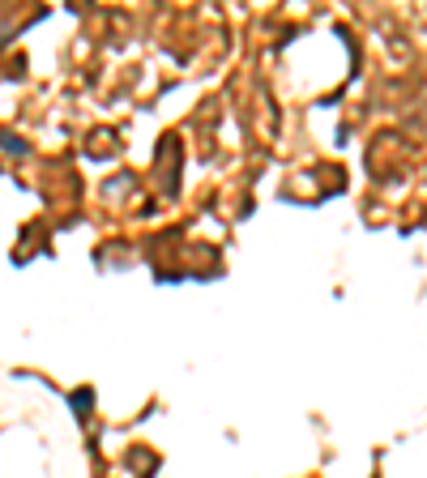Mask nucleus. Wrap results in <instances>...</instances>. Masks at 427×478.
I'll use <instances>...</instances> for the list:
<instances>
[{
  "label": "nucleus",
  "mask_w": 427,
  "mask_h": 478,
  "mask_svg": "<svg viewBox=\"0 0 427 478\" xmlns=\"http://www.w3.org/2000/svg\"><path fill=\"white\" fill-rule=\"evenodd\" d=\"M73 406H78V410H82V419H86V410H90V389H82L78 397H73Z\"/></svg>",
  "instance_id": "nucleus-1"
},
{
  "label": "nucleus",
  "mask_w": 427,
  "mask_h": 478,
  "mask_svg": "<svg viewBox=\"0 0 427 478\" xmlns=\"http://www.w3.org/2000/svg\"><path fill=\"white\" fill-rule=\"evenodd\" d=\"M0 141H5V149H13V154H26V145H21L17 137H9V133H5V137H0Z\"/></svg>",
  "instance_id": "nucleus-2"
}]
</instances>
